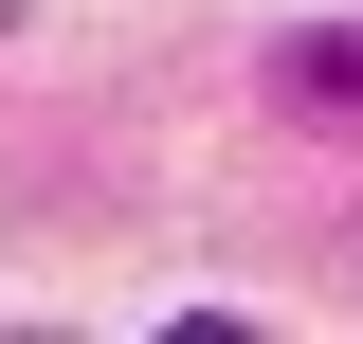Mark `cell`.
<instances>
[{"label": "cell", "mask_w": 363, "mask_h": 344, "mask_svg": "<svg viewBox=\"0 0 363 344\" xmlns=\"http://www.w3.org/2000/svg\"><path fill=\"white\" fill-rule=\"evenodd\" d=\"M272 91L291 109H363V37H272Z\"/></svg>", "instance_id": "cell-1"}]
</instances>
